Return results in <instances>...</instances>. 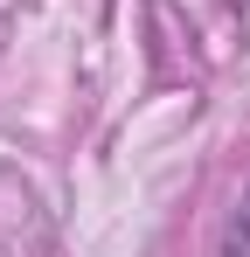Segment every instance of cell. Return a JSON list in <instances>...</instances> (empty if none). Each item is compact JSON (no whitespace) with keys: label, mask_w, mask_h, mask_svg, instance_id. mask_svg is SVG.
Segmentation results:
<instances>
[{"label":"cell","mask_w":250,"mask_h":257,"mask_svg":"<svg viewBox=\"0 0 250 257\" xmlns=\"http://www.w3.org/2000/svg\"><path fill=\"white\" fill-rule=\"evenodd\" d=\"M222 257H250V188L236 202V215H229V229H222Z\"/></svg>","instance_id":"cell-1"}]
</instances>
